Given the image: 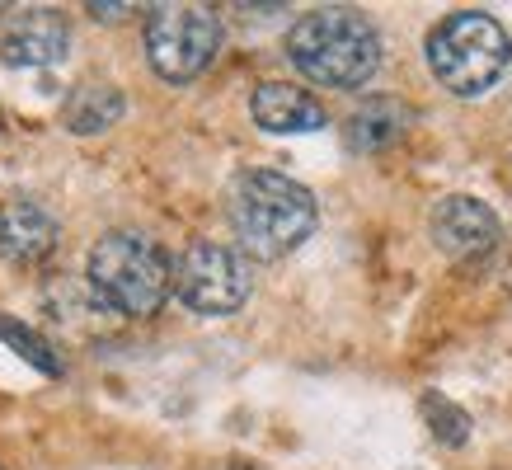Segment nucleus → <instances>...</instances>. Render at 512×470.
<instances>
[{"mask_svg":"<svg viewBox=\"0 0 512 470\" xmlns=\"http://www.w3.org/2000/svg\"><path fill=\"white\" fill-rule=\"evenodd\" d=\"M254 292V259L226 240H193L174 264V297L193 315H235Z\"/></svg>","mask_w":512,"mask_h":470,"instance_id":"obj_5","label":"nucleus"},{"mask_svg":"<svg viewBox=\"0 0 512 470\" xmlns=\"http://www.w3.org/2000/svg\"><path fill=\"white\" fill-rule=\"evenodd\" d=\"M0 339L15 348L24 362H33L38 372H47V376H62V358H57V348L47 344L38 329H29V325H19L15 315H0Z\"/></svg>","mask_w":512,"mask_h":470,"instance_id":"obj_13","label":"nucleus"},{"mask_svg":"<svg viewBox=\"0 0 512 470\" xmlns=\"http://www.w3.org/2000/svg\"><path fill=\"white\" fill-rule=\"evenodd\" d=\"M287 57L306 80L329 90H357L381 71V33L362 10L325 5L301 15L287 33Z\"/></svg>","mask_w":512,"mask_h":470,"instance_id":"obj_2","label":"nucleus"},{"mask_svg":"<svg viewBox=\"0 0 512 470\" xmlns=\"http://www.w3.org/2000/svg\"><path fill=\"white\" fill-rule=\"evenodd\" d=\"M85 287L118 320H151L174 297V264L151 235L109 231L90 250Z\"/></svg>","mask_w":512,"mask_h":470,"instance_id":"obj_3","label":"nucleus"},{"mask_svg":"<svg viewBox=\"0 0 512 470\" xmlns=\"http://www.w3.org/2000/svg\"><path fill=\"white\" fill-rule=\"evenodd\" d=\"M249 118L273 132V137H292V132H320L329 123L325 104L315 99L311 90L301 85H287V80H264L259 90L249 94Z\"/></svg>","mask_w":512,"mask_h":470,"instance_id":"obj_9","label":"nucleus"},{"mask_svg":"<svg viewBox=\"0 0 512 470\" xmlns=\"http://www.w3.org/2000/svg\"><path fill=\"white\" fill-rule=\"evenodd\" d=\"M62 226L33 198H10L0 203V254L15 259V264H43L47 254L57 250Z\"/></svg>","mask_w":512,"mask_h":470,"instance_id":"obj_10","label":"nucleus"},{"mask_svg":"<svg viewBox=\"0 0 512 470\" xmlns=\"http://www.w3.org/2000/svg\"><path fill=\"white\" fill-rule=\"evenodd\" d=\"M90 15H94V19H123L127 5H90Z\"/></svg>","mask_w":512,"mask_h":470,"instance_id":"obj_15","label":"nucleus"},{"mask_svg":"<svg viewBox=\"0 0 512 470\" xmlns=\"http://www.w3.org/2000/svg\"><path fill=\"white\" fill-rule=\"evenodd\" d=\"M423 419L433 423V438L447 442V447H461V442L470 438V419L451 405L447 395H437V391L423 395Z\"/></svg>","mask_w":512,"mask_h":470,"instance_id":"obj_14","label":"nucleus"},{"mask_svg":"<svg viewBox=\"0 0 512 470\" xmlns=\"http://www.w3.org/2000/svg\"><path fill=\"white\" fill-rule=\"evenodd\" d=\"M146 62L170 85L202 76L221 52V19L212 5H156L146 15Z\"/></svg>","mask_w":512,"mask_h":470,"instance_id":"obj_6","label":"nucleus"},{"mask_svg":"<svg viewBox=\"0 0 512 470\" xmlns=\"http://www.w3.org/2000/svg\"><path fill=\"white\" fill-rule=\"evenodd\" d=\"M118 118H123V94L113 90V85H76L62 104V123H66V132H76V137L109 132Z\"/></svg>","mask_w":512,"mask_h":470,"instance_id":"obj_11","label":"nucleus"},{"mask_svg":"<svg viewBox=\"0 0 512 470\" xmlns=\"http://www.w3.org/2000/svg\"><path fill=\"white\" fill-rule=\"evenodd\" d=\"M404 127H409V109L404 104L372 99V104H362L348 118V141H353V151H381V146H390V141L400 137Z\"/></svg>","mask_w":512,"mask_h":470,"instance_id":"obj_12","label":"nucleus"},{"mask_svg":"<svg viewBox=\"0 0 512 470\" xmlns=\"http://www.w3.org/2000/svg\"><path fill=\"white\" fill-rule=\"evenodd\" d=\"M71 47V29L57 10H15L0 29V62L15 71H47Z\"/></svg>","mask_w":512,"mask_h":470,"instance_id":"obj_8","label":"nucleus"},{"mask_svg":"<svg viewBox=\"0 0 512 470\" xmlns=\"http://www.w3.org/2000/svg\"><path fill=\"white\" fill-rule=\"evenodd\" d=\"M226 217L235 231V250H245L259 264H273L311 240L320 212H315V193L306 184H296L278 170H245L231 179Z\"/></svg>","mask_w":512,"mask_h":470,"instance_id":"obj_1","label":"nucleus"},{"mask_svg":"<svg viewBox=\"0 0 512 470\" xmlns=\"http://www.w3.org/2000/svg\"><path fill=\"white\" fill-rule=\"evenodd\" d=\"M433 240L437 250L456 259V264H475L489 259L503 240V221L494 217V207L470 198V193H451L433 207Z\"/></svg>","mask_w":512,"mask_h":470,"instance_id":"obj_7","label":"nucleus"},{"mask_svg":"<svg viewBox=\"0 0 512 470\" xmlns=\"http://www.w3.org/2000/svg\"><path fill=\"white\" fill-rule=\"evenodd\" d=\"M221 470H240V466H221Z\"/></svg>","mask_w":512,"mask_h":470,"instance_id":"obj_16","label":"nucleus"},{"mask_svg":"<svg viewBox=\"0 0 512 470\" xmlns=\"http://www.w3.org/2000/svg\"><path fill=\"white\" fill-rule=\"evenodd\" d=\"M428 66L456 99H480L508 76L512 38L484 10H456L428 33Z\"/></svg>","mask_w":512,"mask_h":470,"instance_id":"obj_4","label":"nucleus"}]
</instances>
